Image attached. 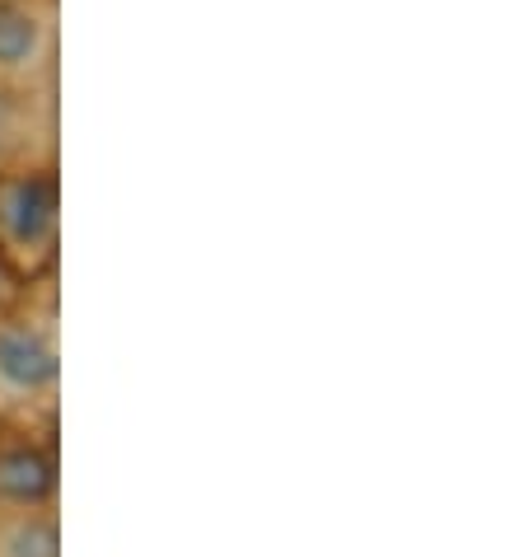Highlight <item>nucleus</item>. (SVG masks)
I'll list each match as a JSON object with an SVG mask.
<instances>
[{
  "mask_svg": "<svg viewBox=\"0 0 524 557\" xmlns=\"http://www.w3.org/2000/svg\"><path fill=\"white\" fill-rule=\"evenodd\" d=\"M57 384V343L38 323H0V404H38Z\"/></svg>",
  "mask_w": 524,
  "mask_h": 557,
  "instance_id": "f03ea898",
  "label": "nucleus"
},
{
  "mask_svg": "<svg viewBox=\"0 0 524 557\" xmlns=\"http://www.w3.org/2000/svg\"><path fill=\"white\" fill-rule=\"evenodd\" d=\"M57 487V463L34 450V445H10L0 450V506L10 510H28L42 506Z\"/></svg>",
  "mask_w": 524,
  "mask_h": 557,
  "instance_id": "20e7f679",
  "label": "nucleus"
},
{
  "mask_svg": "<svg viewBox=\"0 0 524 557\" xmlns=\"http://www.w3.org/2000/svg\"><path fill=\"white\" fill-rule=\"evenodd\" d=\"M14 150H20V108L0 95V164H5Z\"/></svg>",
  "mask_w": 524,
  "mask_h": 557,
  "instance_id": "423d86ee",
  "label": "nucleus"
},
{
  "mask_svg": "<svg viewBox=\"0 0 524 557\" xmlns=\"http://www.w3.org/2000/svg\"><path fill=\"white\" fill-rule=\"evenodd\" d=\"M10 290H14V286H10V272H5V262H0V305L10 300Z\"/></svg>",
  "mask_w": 524,
  "mask_h": 557,
  "instance_id": "0eeeda50",
  "label": "nucleus"
},
{
  "mask_svg": "<svg viewBox=\"0 0 524 557\" xmlns=\"http://www.w3.org/2000/svg\"><path fill=\"white\" fill-rule=\"evenodd\" d=\"M57 239V183L48 174H14L0 183V244L14 258H48Z\"/></svg>",
  "mask_w": 524,
  "mask_h": 557,
  "instance_id": "f257e3e1",
  "label": "nucleus"
},
{
  "mask_svg": "<svg viewBox=\"0 0 524 557\" xmlns=\"http://www.w3.org/2000/svg\"><path fill=\"white\" fill-rule=\"evenodd\" d=\"M48 66H52V24L28 0H5L0 5V81L28 85Z\"/></svg>",
  "mask_w": 524,
  "mask_h": 557,
  "instance_id": "7ed1b4c3",
  "label": "nucleus"
},
{
  "mask_svg": "<svg viewBox=\"0 0 524 557\" xmlns=\"http://www.w3.org/2000/svg\"><path fill=\"white\" fill-rule=\"evenodd\" d=\"M0 557H61L57 520L38 506L0 516Z\"/></svg>",
  "mask_w": 524,
  "mask_h": 557,
  "instance_id": "39448f33",
  "label": "nucleus"
}]
</instances>
